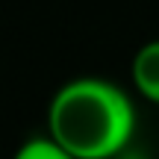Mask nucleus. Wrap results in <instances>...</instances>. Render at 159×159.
I'll use <instances>...</instances> for the list:
<instances>
[{"label":"nucleus","mask_w":159,"mask_h":159,"mask_svg":"<svg viewBox=\"0 0 159 159\" xmlns=\"http://www.w3.org/2000/svg\"><path fill=\"white\" fill-rule=\"evenodd\" d=\"M130 77H133V85H136L139 94L159 106V39L148 41L136 50Z\"/></svg>","instance_id":"obj_2"},{"label":"nucleus","mask_w":159,"mask_h":159,"mask_svg":"<svg viewBox=\"0 0 159 159\" xmlns=\"http://www.w3.org/2000/svg\"><path fill=\"white\" fill-rule=\"evenodd\" d=\"M12 159H77V156L71 150H65L59 142H53L50 136H39V139L24 142Z\"/></svg>","instance_id":"obj_3"},{"label":"nucleus","mask_w":159,"mask_h":159,"mask_svg":"<svg viewBox=\"0 0 159 159\" xmlns=\"http://www.w3.org/2000/svg\"><path fill=\"white\" fill-rule=\"evenodd\" d=\"M136 106L121 85L100 77H77L47 106V136L77 159H109L130 144Z\"/></svg>","instance_id":"obj_1"}]
</instances>
